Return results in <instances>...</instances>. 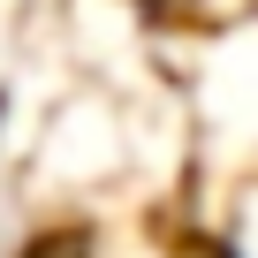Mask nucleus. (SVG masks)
Wrapping results in <instances>:
<instances>
[{
  "label": "nucleus",
  "instance_id": "f257e3e1",
  "mask_svg": "<svg viewBox=\"0 0 258 258\" xmlns=\"http://www.w3.org/2000/svg\"><path fill=\"white\" fill-rule=\"evenodd\" d=\"M220 250H228V258H258V167H243V182H235V198H228Z\"/></svg>",
  "mask_w": 258,
  "mask_h": 258
}]
</instances>
